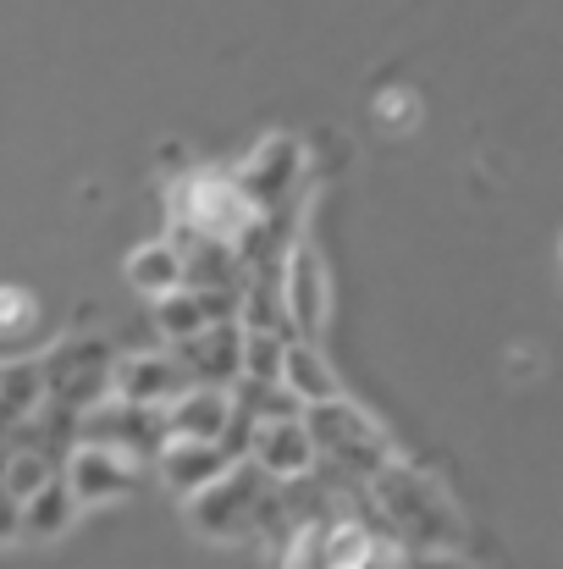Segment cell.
Listing matches in <instances>:
<instances>
[{"label":"cell","instance_id":"30bf717a","mask_svg":"<svg viewBox=\"0 0 563 569\" xmlns=\"http://www.w3.org/2000/svg\"><path fill=\"white\" fill-rule=\"evenodd\" d=\"M172 360L183 366L188 381H204V387H232L238 381V366H243V327L238 316H215L204 327H193L188 338L167 343Z\"/></svg>","mask_w":563,"mask_h":569},{"label":"cell","instance_id":"e0dca14e","mask_svg":"<svg viewBox=\"0 0 563 569\" xmlns=\"http://www.w3.org/2000/svg\"><path fill=\"white\" fill-rule=\"evenodd\" d=\"M122 277H128V288H133V293H144V299H161L167 288H178V282H183L178 243H172V238H161V243H139V249L128 254Z\"/></svg>","mask_w":563,"mask_h":569},{"label":"cell","instance_id":"7a4b0ae2","mask_svg":"<svg viewBox=\"0 0 563 569\" xmlns=\"http://www.w3.org/2000/svg\"><path fill=\"white\" fill-rule=\"evenodd\" d=\"M188 526L210 542H282L288 509H282L277 481L260 465L232 459L215 481L188 492Z\"/></svg>","mask_w":563,"mask_h":569},{"label":"cell","instance_id":"5bb4252c","mask_svg":"<svg viewBox=\"0 0 563 569\" xmlns=\"http://www.w3.org/2000/svg\"><path fill=\"white\" fill-rule=\"evenodd\" d=\"M227 409H232V392L227 387L188 381L183 392L167 403V437H204V442H215L221 426H227Z\"/></svg>","mask_w":563,"mask_h":569},{"label":"cell","instance_id":"4fadbf2b","mask_svg":"<svg viewBox=\"0 0 563 569\" xmlns=\"http://www.w3.org/2000/svg\"><path fill=\"white\" fill-rule=\"evenodd\" d=\"M155 470H161V481L172 487V492H199L204 481H215L232 459L221 453V442H204V437H167L161 448H155V459H150Z\"/></svg>","mask_w":563,"mask_h":569},{"label":"cell","instance_id":"6da1fadb","mask_svg":"<svg viewBox=\"0 0 563 569\" xmlns=\"http://www.w3.org/2000/svg\"><path fill=\"white\" fill-rule=\"evenodd\" d=\"M371 492V515L375 526L403 548V553H453L464 542V520L453 509V498L442 492V481H431L414 465L386 459L365 481Z\"/></svg>","mask_w":563,"mask_h":569},{"label":"cell","instance_id":"ba28073f","mask_svg":"<svg viewBox=\"0 0 563 569\" xmlns=\"http://www.w3.org/2000/svg\"><path fill=\"white\" fill-rule=\"evenodd\" d=\"M304 172H310V150H304L293 133H271V139H260V144H254V156H249L232 178H238V189L254 199V210L265 216V210H277V204L299 199Z\"/></svg>","mask_w":563,"mask_h":569},{"label":"cell","instance_id":"8fae6325","mask_svg":"<svg viewBox=\"0 0 563 569\" xmlns=\"http://www.w3.org/2000/svg\"><path fill=\"white\" fill-rule=\"evenodd\" d=\"M249 465H260L271 481H288V476H304L315 465V442H310V426H304V409L299 415H265L249 426V448H243Z\"/></svg>","mask_w":563,"mask_h":569},{"label":"cell","instance_id":"603a6c76","mask_svg":"<svg viewBox=\"0 0 563 569\" xmlns=\"http://www.w3.org/2000/svg\"><path fill=\"white\" fill-rule=\"evenodd\" d=\"M414 94L409 89H386V94H375V122L386 128V133H403V128H414Z\"/></svg>","mask_w":563,"mask_h":569},{"label":"cell","instance_id":"8992f818","mask_svg":"<svg viewBox=\"0 0 563 569\" xmlns=\"http://www.w3.org/2000/svg\"><path fill=\"white\" fill-rule=\"evenodd\" d=\"M277 288H282V321L299 338H321L326 332V316H332V277H326V260H321L315 243L293 238L282 249Z\"/></svg>","mask_w":563,"mask_h":569},{"label":"cell","instance_id":"7c38bea8","mask_svg":"<svg viewBox=\"0 0 563 569\" xmlns=\"http://www.w3.org/2000/svg\"><path fill=\"white\" fill-rule=\"evenodd\" d=\"M188 387L183 366L172 360V349L167 355H128V360H111V371H105V392H117V398H133V403H172L178 392Z\"/></svg>","mask_w":563,"mask_h":569},{"label":"cell","instance_id":"7402d4cb","mask_svg":"<svg viewBox=\"0 0 563 569\" xmlns=\"http://www.w3.org/2000/svg\"><path fill=\"white\" fill-rule=\"evenodd\" d=\"M33 321H39L33 293H28V288H17V282H6V288H0V338H22Z\"/></svg>","mask_w":563,"mask_h":569},{"label":"cell","instance_id":"3957f363","mask_svg":"<svg viewBox=\"0 0 563 569\" xmlns=\"http://www.w3.org/2000/svg\"><path fill=\"white\" fill-rule=\"evenodd\" d=\"M304 426H310V442H315V465H326L338 476L371 481L386 459H398L386 431L375 426L360 403H349L343 392H332L321 403H304Z\"/></svg>","mask_w":563,"mask_h":569},{"label":"cell","instance_id":"52a82bcc","mask_svg":"<svg viewBox=\"0 0 563 569\" xmlns=\"http://www.w3.org/2000/svg\"><path fill=\"white\" fill-rule=\"evenodd\" d=\"M61 481H67L78 509H105V503H122V498L139 492V459L122 453V448L78 437L67 448V459H61Z\"/></svg>","mask_w":563,"mask_h":569},{"label":"cell","instance_id":"ac0fdd59","mask_svg":"<svg viewBox=\"0 0 563 569\" xmlns=\"http://www.w3.org/2000/svg\"><path fill=\"white\" fill-rule=\"evenodd\" d=\"M39 403H44V366H39V360H11V366H0V437H6L11 426H22Z\"/></svg>","mask_w":563,"mask_h":569},{"label":"cell","instance_id":"ffe728a7","mask_svg":"<svg viewBox=\"0 0 563 569\" xmlns=\"http://www.w3.org/2000/svg\"><path fill=\"white\" fill-rule=\"evenodd\" d=\"M56 470H61V465H56V459H44L39 448H6V453H0V487H6L17 503H22L33 487H44Z\"/></svg>","mask_w":563,"mask_h":569},{"label":"cell","instance_id":"5b68a950","mask_svg":"<svg viewBox=\"0 0 563 569\" xmlns=\"http://www.w3.org/2000/svg\"><path fill=\"white\" fill-rule=\"evenodd\" d=\"M78 437H83V442L122 448V453H133L139 465H150L155 448L167 442V409H161V403H133V398L100 392L94 403L78 409Z\"/></svg>","mask_w":563,"mask_h":569},{"label":"cell","instance_id":"9a60e30c","mask_svg":"<svg viewBox=\"0 0 563 569\" xmlns=\"http://www.w3.org/2000/svg\"><path fill=\"white\" fill-rule=\"evenodd\" d=\"M72 520H78V503H72L61 470L17 503V537H22V542H56V537H67Z\"/></svg>","mask_w":563,"mask_h":569},{"label":"cell","instance_id":"44dd1931","mask_svg":"<svg viewBox=\"0 0 563 569\" xmlns=\"http://www.w3.org/2000/svg\"><path fill=\"white\" fill-rule=\"evenodd\" d=\"M282 343H288V332H277V327H243V366H238V377H277Z\"/></svg>","mask_w":563,"mask_h":569},{"label":"cell","instance_id":"9c48e42d","mask_svg":"<svg viewBox=\"0 0 563 569\" xmlns=\"http://www.w3.org/2000/svg\"><path fill=\"white\" fill-rule=\"evenodd\" d=\"M44 398L67 403V409H83L105 392V371H111V349L100 338H67L56 343L44 360Z\"/></svg>","mask_w":563,"mask_h":569},{"label":"cell","instance_id":"277c9868","mask_svg":"<svg viewBox=\"0 0 563 569\" xmlns=\"http://www.w3.org/2000/svg\"><path fill=\"white\" fill-rule=\"evenodd\" d=\"M172 227H188L199 238H221V243H238L260 227V210L254 199L238 189L232 172H183L172 183Z\"/></svg>","mask_w":563,"mask_h":569},{"label":"cell","instance_id":"2e32d148","mask_svg":"<svg viewBox=\"0 0 563 569\" xmlns=\"http://www.w3.org/2000/svg\"><path fill=\"white\" fill-rule=\"evenodd\" d=\"M277 381L299 398V403H321V398H332V392H343L338 377H332V366L321 360V349L310 343V338H288L282 343V366H277Z\"/></svg>","mask_w":563,"mask_h":569},{"label":"cell","instance_id":"d6986e66","mask_svg":"<svg viewBox=\"0 0 563 569\" xmlns=\"http://www.w3.org/2000/svg\"><path fill=\"white\" fill-rule=\"evenodd\" d=\"M210 321V310H204V299L193 293V288H167L161 299H155V327H161V338L167 343H178V338H188L193 327H204Z\"/></svg>","mask_w":563,"mask_h":569},{"label":"cell","instance_id":"cb8c5ba5","mask_svg":"<svg viewBox=\"0 0 563 569\" xmlns=\"http://www.w3.org/2000/svg\"><path fill=\"white\" fill-rule=\"evenodd\" d=\"M0 542H17V498L0 487Z\"/></svg>","mask_w":563,"mask_h":569}]
</instances>
